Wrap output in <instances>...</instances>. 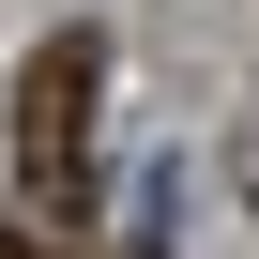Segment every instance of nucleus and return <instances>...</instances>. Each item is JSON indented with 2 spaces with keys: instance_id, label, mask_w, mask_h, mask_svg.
Returning <instances> with one entry per match:
<instances>
[{
  "instance_id": "f257e3e1",
  "label": "nucleus",
  "mask_w": 259,
  "mask_h": 259,
  "mask_svg": "<svg viewBox=\"0 0 259 259\" xmlns=\"http://www.w3.org/2000/svg\"><path fill=\"white\" fill-rule=\"evenodd\" d=\"M92 107H107V46L92 31H46L31 76H16V198H31V229H76L92 213Z\"/></svg>"
},
{
  "instance_id": "f03ea898",
  "label": "nucleus",
  "mask_w": 259,
  "mask_h": 259,
  "mask_svg": "<svg viewBox=\"0 0 259 259\" xmlns=\"http://www.w3.org/2000/svg\"><path fill=\"white\" fill-rule=\"evenodd\" d=\"M0 259H61V244H46V229H0Z\"/></svg>"
}]
</instances>
